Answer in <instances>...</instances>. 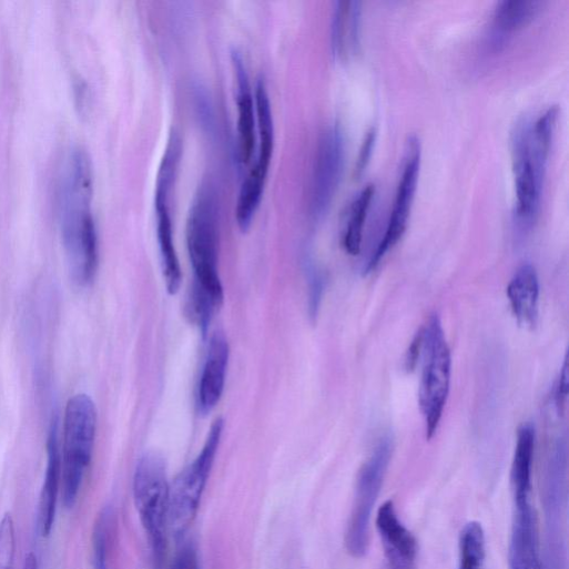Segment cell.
<instances>
[{
    "label": "cell",
    "instance_id": "26",
    "mask_svg": "<svg viewBox=\"0 0 569 569\" xmlns=\"http://www.w3.org/2000/svg\"><path fill=\"white\" fill-rule=\"evenodd\" d=\"M17 551L16 525L11 514L0 521V569H13Z\"/></svg>",
    "mask_w": 569,
    "mask_h": 569
},
{
    "label": "cell",
    "instance_id": "8",
    "mask_svg": "<svg viewBox=\"0 0 569 569\" xmlns=\"http://www.w3.org/2000/svg\"><path fill=\"white\" fill-rule=\"evenodd\" d=\"M393 455V440L383 437L362 465L355 488L352 511L345 532V546L350 556L362 558L369 546L372 514Z\"/></svg>",
    "mask_w": 569,
    "mask_h": 569
},
{
    "label": "cell",
    "instance_id": "15",
    "mask_svg": "<svg viewBox=\"0 0 569 569\" xmlns=\"http://www.w3.org/2000/svg\"><path fill=\"white\" fill-rule=\"evenodd\" d=\"M508 561L510 569H540L536 520L531 504L516 508Z\"/></svg>",
    "mask_w": 569,
    "mask_h": 569
},
{
    "label": "cell",
    "instance_id": "1",
    "mask_svg": "<svg viewBox=\"0 0 569 569\" xmlns=\"http://www.w3.org/2000/svg\"><path fill=\"white\" fill-rule=\"evenodd\" d=\"M93 169L85 163L64 166L59 207L63 246L72 277L80 286L95 280L99 267V236L92 212Z\"/></svg>",
    "mask_w": 569,
    "mask_h": 569
},
{
    "label": "cell",
    "instance_id": "3",
    "mask_svg": "<svg viewBox=\"0 0 569 569\" xmlns=\"http://www.w3.org/2000/svg\"><path fill=\"white\" fill-rule=\"evenodd\" d=\"M186 240L195 275L193 285L222 306L224 291L217 267L220 201L211 181H204L194 196L187 219Z\"/></svg>",
    "mask_w": 569,
    "mask_h": 569
},
{
    "label": "cell",
    "instance_id": "9",
    "mask_svg": "<svg viewBox=\"0 0 569 569\" xmlns=\"http://www.w3.org/2000/svg\"><path fill=\"white\" fill-rule=\"evenodd\" d=\"M420 162L421 148L419 140L411 136L407 143L402 176L385 234L369 258L366 273L373 272L380 264L382 260L397 245L407 230L419 179Z\"/></svg>",
    "mask_w": 569,
    "mask_h": 569
},
{
    "label": "cell",
    "instance_id": "29",
    "mask_svg": "<svg viewBox=\"0 0 569 569\" xmlns=\"http://www.w3.org/2000/svg\"><path fill=\"white\" fill-rule=\"evenodd\" d=\"M323 291L324 278L316 268H312L309 275V309L313 317L317 315Z\"/></svg>",
    "mask_w": 569,
    "mask_h": 569
},
{
    "label": "cell",
    "instance_id": "11",
    "mask_svg": "<svg viewBox=\"0 0 569 569\" xmlns=\"http://www.w3.org/2000/svg\"><path fill=\"white\" fill-rule=\"evenodd\" d=\"M376 528L384 548L385 569H417V539L399 519L392 499L378 508Z\"/></svg>",
    "mask_w": 569,
    "mask_h": 569
},
{
    "label": "cell",
    "instance_id": "30",
    "mask_svg": "<svg viewBox=\"0 0 569 569\" xmlns=\"http://www.w3.org/2000/svg\"><path fill=\"white\" fill-rule=\"evenodd\" d=\"M568 377V359L566 357L555 388V404L559 414L562 413L566 407L569 388Z\"/></svg>",
    "mask_w": 569,
    "mask_h": 569
},
{
    "label": "cell",
    "instance_id": "7",
    "mask_svg": "<svg viewBox=\"0 0 569 569\" xmlns=\"http://www.w3.org/2000/svg\"><path fill=\"white\" fill-rule=\"evenodd\" d=\"M224 430L219 418L212 426L202 451L173 481L170 490V531L176 540L185 538L194 522Z\"/></svg>",
    "mask_w": 569,
    "mask_h": 569
},
{
    "label": "cell",
    "instance_id": "24",
    "mask_svg": "<svg viewBox=\"0 0 569 569\" xmlns=\"http://www.w3.org/2000/svg\"><path fill=\"white\" fill-rule=\"evenodd\" d=\"M458 569H480L485 558V531L480 522H467L459 535Z\"/></svg>",
    "mask_w": 569,
    "mask_h": 569
},
{
    "label": "cell",
    "instance_id": "6",
    "mask_svg": "<svg viewBox=\"0 0 569 569\" xmlns=\"http://www.w3.org/2000/svg\"><path fill=\"white\" fill-rule=\"evenodd\" d=\"M98 430V410L87 394H78L67 404L63 423L62 494L72 508L91 464Z\"/></svg>",
    "mask_w": 569,
    "mask_h": 569
},
{
    "label": "cell",
    "instance_id": "2",
    "mask_svg": "<svg viewBox=\"0 0 569 569\" xmlns=\"http://www.w3.org/2000/svg\"><path fill=\"white\" fill-rule=\"evenodd\" d=\"M557 108L548 109L534 123L519 121L511 133V164L515 181V219L521 233L536 222Z\"/></svg>",
    "mask_w": 569,
    "mask_h": 569
},
{
    "label": "cell",
    "instance_id": "25",
    "mask_svg": "<svg viewBox=\"0 0 569 569\" xmlns=\"http://www.w3.org/2000/svg\"><path fill=\"white\" fill-rule=\"evenodd\" d=\"M114 525V514L105 508L99 515L93 531V561L95 569H110L109 556Z\"/></svg>",
    "mask_w": 569,
    "mask_h": 569
},
{
    "label": "cell",
    "instance_id": "18",
    "mask_svg": "<svg viewBox=\"0 0 569 569\" xmlns=\"http://www.w3.org/2000/svg\"><path fill=\"white\" fill-rule=\"evenodd\" d=\"M362 4L337 2L332 21V51L339 61H348L358 51L360 39Z\"/></svg>",
    "mask_w": 569,
    "mask_h": 569
},
{
    "label": "cell",
    "instance_id": "21",
    "mask_svg": "<svg viewBox=\"0 0 569 569\" xmlns=\"http://www.w3.org/2000/svg\"><path fill=\"white\" fill-rule=\"evenodd\" d=\"M156 209L158 240L164 280L170 294L175 295L182 284V270L176 253L170 206Z\"/></svg>",
    "mask_w": 569,
    "mask_h": 569
},
{
    "label": "cell",
    "instance_id": "27",
    "mask_svg": "<svg viewBox=\"0 0 569 569\" xmlns=\"http://www.w3.org/2000/svg\"><path fill=\"white\" fill-rule=\"evenodd\" d=\"M170 569H202L199 549L192 539L183 538Z\"/></svg>",
    "mask_w": 569,
    "mask_h": 569
},
{
    "label": "cell",
    "instance_id": "17",
    "mask_svg": "<svg viewBox=\"0 0 569 569\" xmlns=\"http://www.w3.org/2000/svg\"><path fill=\"white\" fill-rule=\"evenodd\" d=\"M507 297L515 318L524 327H534L538 317L539 281L530 264L521 265L507 286Z\"/></svg>",
    "mask_w": 569,
    "mask_h": 569
},
{
    "label": "cell",
    "instance_id": "10",
    "mask_svg": "<svg viewBox=\"0 0 569 569\" xmlns=\"http://www.w3.org/2000/svg\"><path fill=\"white\" fill-rule=\"evenodd\" d=\"M345 162V140L335 124L321 135L311 184V212L321 220L328 212L341 184Z\"/></svg>",
    "mask_w": 569,
    "mask_h": 569
},
{
    "label": "cell",
    "instance_id": "16",
    "mask_svg": "<svg viewBox=\"0 0 569 569\" xmlns=\"http://www.w3.org/2000/svg\"><path fill=\"white\" fill-rule=\"evenodd\" d=\"M48 457L47 474L39 505V524L44 537H48L53 529L58 497L62 485V460L57 420L52 425L49 436Z\"/></svg>",
    "mask_w": 569,
    "mask_h": 569
},
{
    "label": "cell",
    "instance_id": "4",
    "mask_svg": "<svg viewBox=\"0 0 569 569\" xmlns=\"http://www.w3.org/2000/svg\"><path fill=\"white\" fill-rule=\"evenodd\" d=\"M170 490L164 458L145 453L134 474V502L148 536L154 569H164L170 531Z\"/></svg>",
    "mask_w": 569,
    "mask_h": 569
},
{
    "label": "cell",
    "instance_id": "12",
    "mask_svg": "<svg viewBox=\"0 0 569 569\" xmlns=\"http://www.w3.org/2000/svg\"><path fill=\"white\" fill-rule=\"evenodd\" d=\"M232 64L236 80L238 158L248 164L256 148V102L250 75L242 53L232 51Z\"/></svg>",
    "mask_w": 569,
    "mask_h": 569
},
{
    "label": "cell",
    "instance_id": "13",
    "mask_svg": "<svg viewBox=\"0 0 569 569\" xmlns=\"http://www.w3.org/2000/svg\"><path fill=\"white\" fill-rule=\"evenodd\" d=\"M230 346L225 335L216 332L209 345L199 386V408L210 414L220 403L226 380Z\"/></svg>",
    "mask_w": 569,
    "mask_h": 569
},
{
    "label": "cell",
    "instance_id": "28",
    "mask_svg": "<svg viewBox=\"0 0 569 569\" xmlns=\"http://www.w3.org/2000/svg\"><path fill=\"white\" fill-rule=\"evenodd\" d=\"M376 138L377 132L375 128H372L364 138L355 169V173L358 177L363 175V173L366 171L368 166V163L373 155Z\"/></svg>",
    "mask_w": 569,
    "mask_h": 569
},
{
    "label": "cell",
    "instance_id": "5",
    "mask_svg": "<svg viewBox=\"0 0 569 569\" xmlns=\"http://www.w3.org/2000/svg\"><path fill=\"white\" fill-rule=\"evenodd\" d=\"M420 341L419 359L421 374L418 388V404L425 423L426 437L437 433L449 395L451 377V354L446 342L441 322L431 315L418 332Z\"/></svg>",
    "mask_w": 569,
    "mask_h": 569
},
{
    "label": "cell",
    "instance_id": "22",
    "mask_svg": "<svg viewBox=\"0 0 569 569\" xmlns=\"http://www.w3.org/2000/svg\"><path fill=\"white\" fill-rule=\"evenodd\" d=\"M183 152L181 135L173 130L156 179L155 207L170 206L172 192L177 177V172Z\"/></svg>",
    "mask_w": 569,
    "mask_h": 569
},
{
    "label": "cell",
    "instance_id": "31",
    "mask_svg": "<svg viewBox=\"0 0 569 569\" xmlns=\"http://www.w3.org/2000/svg\"><path fill=\"white\" fill-rule=\"evenodd\" d=\"M23 569H39L38 558L33 552L27 556Z\"/></svg>",
    "mask_w": 569,
    "mask_h": 569
},
{
    "label": "cell",
    "instance_id": "19",
    "mask_svg": "<svg viewBox=\"0 0 569 569\" xmlns=\"http://www.w3.org/2000/svg\"><path fill=\"white\" fill-rule=\"evenodd\" d=\"M535 438V428L531 424H524L518 429L510 470V482L516 508L530 504Z\"/></svg>",
    "mask_w": 569,
    "mask_h": 569
},
{
    "label": "cell",
    "instance_id": "14",
    "mask_svg": "<svg viewBox=\"0 0 569 569\" xmlns=\"http://www.w3.org/2000/svg\"><path fill=\"white\" fill-rule=\"evenodd\" d=\"M541 2L527 0H510L497 6L492 14L488 47L499 51L514 33L528 27L540 13Z\"/></svg>",
    "mask_w": 569,
    "mask_h": 569
},
{
    "label": "cell",
    "instance_id": "20",
    "mask_svg": "<svg viewBox=\"0 0 569 569\" xmlns=\"http://www.w3.org/2000/svg\"><path fill=\"white\" fill-rule=\"evenodd\" d=\"M256 122L258 130V151L256 162L251 170L267 177L274 152L275 128L270 94L264 80H258L255 90Z\"/></svg>",
    "mask_w": 569,
    "mask_h": 569
},
{
    "label": "cell",
    "instance_id": "23",
    "mask_svg": "<svg viewBox=\"0 0 569 569\" xmlns=\"http://www.w3.org/2000/svg\"><path fill=\"white\" fill-rule=\"evenodd\" d=\"M375 195V186L367 185L353 202L346 228L343 236V246L345 251L356 256L359 254L363 242L364 225Z\"/></svg>",
    "mask_w": 569,
    "mask_h": 569
}]
</instances>
